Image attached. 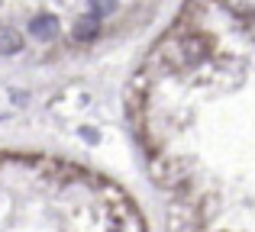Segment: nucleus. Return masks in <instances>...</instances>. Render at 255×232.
I'll use <instances>...</instances> for the list:
<instances>
[{
    "instance_id": "1",
    "label": "nucleus",
    "mask_w": 255,
    "mask_h": 232,
    "mask_svg": "<svg viewBox=\"0 0 255 232\" xmlns=\"http://www.w3.org/2000/svg\"><path fill=\"white\" fill-rule=\"evenodd\" d=\"M29 32L36 39H55L58 36V19L55 16H36V19H29Z\"/></svg>"
},
{
    "instance_id": "2",
    "label": "nucleus",
    "mask_w": 255,
    "mask_h": 232,
    "mask_svg": "<svg viewBox=\"0 0 255 232\" xmlns=\"http://www.w3.org/2000/svg\"><path fill=\"white\" fill-rule=\"evenodd\" d=\"M97 32H100V16L97 13L78 19V26H75V39L78 42H91V39H97Z\"/></svg>"
},
{
    "instance_id": "3",
    "label": "nucleus",
    "mask_w": 255,
    "mask_h": 232,
    "mask_svg": "<svg viewBox=\"0 0 255 232\" xmlns=\"http://www.w3.org/2000/svg\"><path fill=\"white\" fill-rule=\"evenodd\" d=\"M23 49V36L13 26H0V55H16Z\"/></svg>"
},
{
    "instance_id": "4",
    "label": "nucleus",
    "mask_w": 255,
    "mask_h": 232,
    "mask_svg": "<svg viewBox=\"0 0 255 232\" xmlns=\"http://www.w3.org/2000/svg\"><path fill=\"white\" fill-rule=\"evenodd\" d=\"M233 16H255V0H223Z\"/></svg>"
},
{
    "instance_id": "5",
    "label": "nucleus",
    "mask_w": 255,
    "mask_h": 232,
    "mask_svg": "<svg viewBox=\"0 0 255 232\" xmlns=\"http://www.w3.org/2000/svg\"><path fill=\"white\" fill-rule=\"evenodd\" d=\"M113 10H117V0H91V13L97 16H110Z\"/></svg>"
}]
</instances>
